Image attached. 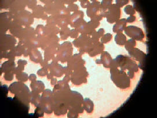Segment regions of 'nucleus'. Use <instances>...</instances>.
<instances>
[{"mask_svg": "<svg viewBox=\"0 0 157 118\" xmlns=\"http://www.w3.org/2000/svg\"><path fill=\"white\" fill-rule=\"evenodd\" d=\"M128 51L129 52V54L131 55V57H133L134 58H136V60L137 61H140V62L141 60H143L144 58V57H146L145 54H144L142 51L139 50L138 49L132 48L128 49Z\"/></svg>", "mask_w": 157, "mask_h": 118, "instance_id": "nucleus-9", "label": "nucleus"}, {"mask_svg": "<svg viewBox=\"0 0 157 118\" xmlns=\"http://www.w3.org/2000/svg\"><path fill=\"white\" fill-rule=\"evenodd\" d=\"M115 59L118 66H120L121 69L129 70L128 75L130 76L131 78L133 77V73L132 72H137L138 70V68L136 63L127 57L119 55Z\"/></svg>", "mask_w": 157, "mask_h": 118, "instance_id": "nucleus-2", "label": "nucleus"}, {"mask_svg": "<svg viewBox=\"0 0 157 118\" xmlns=\"http://www.w3.org/2000/svg\"><path fill=\"white\" fill-rule=\"evenodd\" d=\"M124 11L128 15H133L135 14V11L133 10V7L131 6H128L124 9Z\"/></svg>", "mask_w": 157, "mask_h": 118, "instance_id": "nucleus-21", "label": "nucleus"}, {"mask_svg": "<svg viewBox=\"0 0 157 118\" xmlns=\"http://www.w3.org/2000/svg\"><path fill=\"white\" fill-rule=\"evenodd\" d=\"M72 46L71 44L69 42H65L59 47L58 49L57 59L62 62H66L72 54Z\"/></svg>", "mask_w": 157, "mask_h": 118, "instance_id": "nucleus-4", "label": "nucleus"}, {"mask_svg": "<svg viewBox=\"0 0 157 118\" xmlns=\"http://www.w3.org/2000/svg\"><path fill=\"white\" fill-rule=\"evenodd\" d=\"M109 11L106 13L107 20L110 23L117 21L120 17L121 11L120 8L117 5H113L109 8Z\"/></svg>", "mask_w": 157, "mask_h": 118, "instance_id": "nucleus-6", "label": "nucleus"}, {"mask_svg": "<svg viewBox=\"0 0 157 118\" xmlns=\"http://www.w3.org/2000/svg\"><path fill=\"white\" fill-rule=\"evenodd\" d=\"M16 78L17 80L21 81H26L28 79V76L26 73L21 72L16 74Z\"/></svg>", "mask_w": 157, "mask_h": 118, "instance_id": "nucleus-18", "label": "nucleus"}, {"mask_svg": "<svg viewBox=\"0 0 157 118\" xmlns=\"http://www.w3.org/2000/svg\"><path fill=\"white\" fill-rule=\"evenodd\" d=\"M32 90L36 92H38V93L42 92L45 86L41 81H33L31 84Z\"/></svg>", "mask_w": 157, "mask_h": 118, "instance_id": "nucleus-12", "label": "nucleus"}, {"mask_svg": "<svg viewBox=\"0 0 157 118\" xmlns=\"http://www.w3.org/2000/svg\"><path fill=\"white\" fill-rule=\"evenodd\" d=\"M125 32L126 34L129 37L138 40H141L144 37V34L142 30L136 26H129L125 29Z\"/></svg>", "mask_w": 157, "mask_h": 118, "instance_id": "nucleus-7", "label": "nucleus"}, {"mask_svg": "<svg viewBox=\"0 0 157 118\" xmlns=\"http://www.w3.org/2000/svg\"><path fill=\"white\" fill-rule=\"evenodd\" d=\"M16 43V40L10 35L6 34L1 37V51H6L12 49Z\"/></svg>", "mask_w": 157, "mask_h": 118, "instance_id": "nucleus-5", "label": "nucleus"}, {"mask_svg": "<svg viewBox=\"0 0 157 118\" xmlns=\"http://www.w3.org/2000/svg\"><path fill=\"white\" fill-rule=\"evenodd\" d=\"M111 38H112V35L111 34H109V33L106 34L103 37L101 38V43H108L109 41H110V40Z\"/></svg>", "mask_w": 157, "mask_h": 118, "instance_id": "nucleus-20", "label": "nucleus"}, {"mask_svg": "<svg viewBox=\"0 0 157 118\" xmlns=\"http://www.w3.org/2000/svg\"><path fill=\"white\" fill-rule=\"evenodd\" d=\"M44 109L41 107H37L35 111L34 115H36L37 116H44Z\"/></svg>", "mask_w": 157, "mask_h": 118, "instance_id": "nucleus-22", "label": "nucleus"}, {"mask_svg": "<svg viewBox=\"0 0 157 118\" xmlns=\"http://www.w3.org/2000/svg\"><path fill=\"white\" fill-rule=\"evenodd\" d=\"M29 79H30V80L32 81H35V80L36 79V76L35 75H34V74H32V75L30 76Z\"/></svg>", "mask_w": 157, "mask_h": 118, "instance_id": "nucleus-27", "label": "nucleus"}, {"mask_svg": "<svg viewBox=\"0 0 157 118\" xmlns=\"http://www.w3.org/2000/svg\"><path fill=\"white\" fill-rule=\"evenodd\" d=\"M135 45H136L135 41L132 40V39H130V40H128V42H126V44L125 45V48L127 50H128L129 49L133 48V47L135 46Z\"/></svg>", "mask_w": 157, "mask_h": 118, "instance_id": "nucleus-19", "label": "nucleus"}, {"mask_svg": "<svg viewBox=\"0 0 157 118\" xmlns=\"http://www.w3.org/2000/svg\"><path fill=\"white\" fill-rule=\"evenodd\" d=\"M13 73H11V72H9V73H5L4 75V79H6V81H11L13 79Z\"/></svg>", "mask_w": 157, "mask_h": 118, "instance_id": "nucleus-23", "label": "nucleus"}, {"mask_svg": "<svg viewBox=\"0 0 157 118\" xmlns=\"http://www.w3.org/2000/svg\"><path fill=\"white\" fill-rule=\"evenodd\" d=\"M70 36H71V37L72 38L77 37V36H78V33H77V31L76 30H74V29L72 30L70 32Z\"/></svg>", "mask_w": 157, "mask_h": 118, "instance_id": "nucleus-25", "label": "nucleus"}, {"mask_svg": "<svg viewBox=\"0 0 157 118\" xmlns=\"http://www.w3.org/2000/svg\"><path fill=\"white\" fill-rule=\"evenodd\" d=\"M126 24V21L125 19H122L121 20L117 22L116 24L113 27L114 32L117 33L122 32L125 29Z\"/></svg>", "mask_w": 157, "mask_h": 118, "instance_id": "nucleus-10", "label": "nucleus"}, {"mask_svg": "<svg viewBox=\"0 0 157 118\" xmlns=\"http://www.w3.org/2000/svg\"><path fill=\"white\" fill-rule=\"evenodd\" d=\"M111 79L115 85L121 88H125L129 86L130 80L125 72L117 69V68H111Z\"/></svg>", "mask_w": 157, "mask_h": 118, "instance_id": "nucleus-1", "label": "nucleus"}, {"mask_svg": "<svg viewBox=\"0 0 157 118\" xmlns=\"http://www.w3.org/2000/svg\"><path fill=\"white\" fill-rule=\"evenodd\" d=\"M111 58L110 57V54L107 52H103L101 56V62H102L105 67L109 68L111 63Z\"/></svg>", "mask_w": 157, "mask_h": 118, "instance_id": "nucleus-13", "label": "nucleus"}, {"mask_svg": "<svg viewBox=\"0 0 157 118\" xmlns=\"http://www.w3.org/2000/svg\"><path fill=\"white\" fill-rule=\"evenodd\" d=\"M135 20H136V17L135 16H131V17H129L126 21L127 22L132 23V22L135 21Z\"/></svg>", "mask_w": 157, "mask_h": 118, "instance_id": "nucleus-26", "label": "nucleus"}, {"mask_svg": "<svg viewBox=\"0 0 157 118\" xmlns=\"http://www.w3.org/2000/svg\"><path fill=\"white\" fill-rule=\"evenodd\" d=\"M100 8V3L99 2L94 1L92 4H90V5L88 7L87 10V15L90 17L94 18L96 15V12H98Z\"/></svg>", "mask_w": 157, "mask_h": 118, "instance_id": "nucleus-8", "label": "nucleus"}, {"mask_svg": "<svg viewBox=\"0 0 157 118\" xmlns=\"http://www.w3.org/2000/svg\"><path fill=\"white\" fill-rule=\"evenodd\" d=\"M126 38L125 36L121 33H119L117 34V36H115V41L116 43L120 45H124L126 43Z\"/></svg>", "mask_w": 157, "mask_h": 118, "instance_id": "nucleus-16", "label": "nucleus"}, {"mask_svg": "<svg viewBox=\"0 0 157 118\" xmlns=\"http://www.w3.org/2000/svg\"><path fill=\"white\" fill-rule=\"evenodd\" d=\"M33 15L34 17H37V18H43L44 17L47 18V15H45L44 13V9L41 6H38L34 8L33 10Z\"/></svg>", "mask_w": 157, "mask_h": 118, "instance_id": "nucleus-14", "label": "nucleus"}, {"mask_svg": "<svg viewBox=\"0 0 157 118\" xmlns=\"http://www.w3.org/2000/svg\"><path fill=\"white\" fill-rule=\"evenodd\" d=\"M56 79H55V78H53L52 79V81H51V83H52V85H55L56 83Z\"/></svg>", "mask_w": 157, "mask_h": 118, "instance_id": "nucleus-28", "label": "nucleus"}, {"mask_svg": "<svg viewBox=\"0 0 157 118\" xmlns=\"http://www.w3.org/2000/svg\"><path fill=\"white\" fill-rule=\"evenodd\" d=\"M38 74L40 76L47 75V70L45 69V68H42L41 69L39 70L38 71Z\"/></svg>", "mask_w": 157, "mask_h": 118, "instance_id": "nucleus-24", "label": "nucleus"}, {"mask_svg": "<svg viewBox=\"0 0 157 118\" xmlns=\"http://www.w3.org/2000/svg\"><path fill=\"white\" fill-rule=\"evenodd\" d=\"M15 62L13 61H8L4 62L3 65H2V70H3L4 72L6 73H9L11 72L12 70H13L15 69Z\"/></svg>", "mask_w": 157, "mask_h": 118, "instance_id": "nucleus-11", "label": "nucleus"}, {"mask_svg": "<svg viewBox=\"0 0 157 118\" xmlns=\"http://www.w3.org/2000/svg\"><path fill=\"white\" fill-rule=\"evenodd\" d=\"M13 21L19 25H31L33 23V15L30 12L21 11L18 12L13 16Z\"/></svg>", "mask_w": 157, "mask_h": 118, "instance_id": "nucleus-3", "label": "nucleus"}, {"mask_svg": "<svg viewBox=\"0 0 157 118\" xmlns=\"http://www.w3.org/2000/svg\"><path fill=\"white\" fill-rule=\"evenodd\" d=\"M83 105L84 109L87 111V112L90 113L93 111L94 103L89 98H85L83 100Z\"/></svg>", "mask_w": 157, "mask_h": 118, "instance_id": "nucleus-15", "label": "nucleus"}, {"mask_svg": "<svg viewBox=\"0 0 157 118\" xmlns=\"http://www.w3.org/2000/svg\"><path fill=\"white\" fill-rule=\"evenodd\" d=\"M70 29H68V27H64L61 30V32L60 33V36H61V38L65 40L68 37V36H70Z\"/></svg>", "mask_w": 157, "mask_h": 118, "instance_id": "nucleus-17", "label": "nucleus"}]
</instances>
